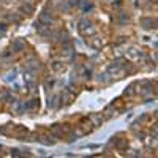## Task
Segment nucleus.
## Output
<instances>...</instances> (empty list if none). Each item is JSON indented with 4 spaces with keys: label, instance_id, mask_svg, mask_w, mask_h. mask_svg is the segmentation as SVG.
Wrapping results in <instances>:
<instances>
[{
    "label": "nucleus",
    "instance_id": "1",
    "mask_svg": "<svg viewBox=\"0 0 158 158\" xmlns=\"http://www.w3.org/2000/svg\"><path fill=\"white\" fill-rule=\"evenodd\" d=\"M77 30L82 36H94L97 33V29L94 27V24H92L89 19H81L79 21V25H77Z\"/></svg>",
    "mask_w": 158,
    "mask_h": 158
},
{
    "label": "nucleus",
    "instance_id": "2",
    "mask_svg": "<svg viewBox=\"0 0 158 158\" xmlns=\"http://www.w3.org/2000/svg\"><path fill=\"white\" fill-rule=\"evenodd\" d=\"M35 73L30 70H25L24 73V81H25V87L29 89V92H35L36 90V81H35Z\"/></svg>",
    "mask_w": 158,
    "mask_h": 158
},
{
    "label": "nucleus",
    "instance_id": "3",
    "mask_svg": "<svg viewBox=\"0 0 158 158\" xmlns=\"http://www.w3.org/2000/svg\"><path fill=\"white\" fill-rule=\"evenodd\" d=\"M125 56L131 60H144L146 59V52H144L142 49H138V48H130Z\"/></svg>",
    "mask_w": 158,
    "mask_h": 158
},
{
    "label": "nucleus",
    "instance_id": "4",
    "mask_svg": "<svg viewBox=\"0 0 158 158\" xmlns=\"http://www.w3.org/2000/svg\"><path fill=\"white\" fill-rule=\"evenodd\" d=\"M136 85L139 87V89H136V92H138V94H141L142 97H146V95H152L153 87H152V84H150L149 81H141V82H138Z\"/></svg>",
    "mask_w": 158,
    "mask_h": 158
},
{
    "label": "nucleus",
    "instance_id": "5",
    "mask_svg": "<svg viewBox=\"0 0 158 158\" xmlns=\"http://www.w3.org/2000/svg\"><path fill=\"white\" fill-rule=\"evenodd\" d=\"M35 29L38 30V33L41 35V36H44V38H49L51 36V25H48V24H44V22H41V21H35Z\"/></svg>",
    "mask_w": 158,
    "mask_h": 158
},
{
    "label": "nucleus",
    "instance_id": "6",
    "mask_svg": "<svg viewBox=\"0 0 158 158\" xmlns=\"http://www.w3.org/2000/svg\"><path fill=\"white\" fill-rule=\"evenodd\" d=\"M68 128L67 125H59V123H54V125H51V135H54L57 138L63 136V133H67Z\"/></svg>",
    "mask_w": 158,
    "mask_h": 158
},
{
    "label": "nucleus",
    "instance_id": "7",
    "mask_svg": "<svg viewBox=\"0 0 158 158\" xmlns=\"http://www.w3.org/2000/svg\"><path fill=\"white\" fill-rule=\"evenodd\" d=\"M141 25H142L146 30H155L156 22H155V19H152V18H142V19H141Z\"/></svg>",
    "mask_w": 158,
    "mask_h": 158
},
{
    "label": "nucleus",
    "instance_id": "8",
    "mask_svg": "<svg viewBox=\"0 0 158 158\" xmlns=\"http://www.w3.org/2000/svg\"><path fill=\"white\" fill-rule=\"evenodd\" d=\"M40 108V98H33L24 103V111H35Z\"/></svg>",
    "mask_w": 158,
    "mask_h": 158
},
{
    "label": "nucleus",
    "instance_id": "9",
    "mask_svg": "<svg viewBox=\"0 0 158 158\" xmlns=\"http://www.w3.org/2000/svg\"><path fill=\"white\" fill-rule=\"evenodd\" d=\"M59 98L62 100V101H60L62 104H63V103H65V104H70V103L74 100V94H73L71 90H67V92H63L62 95H59Z\"/></svg>",
    "mask_w": 158,
    "mask_h": 158
},
{
    "label": "nucleus",
    "instance_id": "10",
    "mask_svg": "<svg viewBox=\"0 0 158 158\" xmlns=\"http://www.w3.org/2000/svg\"><path fill=\"white\" fill-rule=\"evenodd\" d=\"M65 68H67V65H65L63 62L56 60V62L51 63V70L54 71V73H62V71H65Z\"/></svg>",
    "mask_w": 158,
    "mask_h": 158
},
{
    "label": "nucleus",
    "instance_id": "11",
    "mask_svg": "<svg viewBox=\"0 0 158 158\" xmlns=\"http://www.w3.org/2000/svg\"><path fill=\"white\" fill-rule=\"evenodd\" d=\"M89 120L92 122V127H101L103 117H101L100 114H90V115H89Z\"/></svg>",
    "mask_w": 158,
    "mask_h": 158
},
{
    "label": "nucleus",
    "instance_id": "12",
    "mask_svg": "<svg viewBox=\"0 0 158 158\" xmlns=\"http://www.w3.org/2000/svg\"><path fill=\"white\" fill-rule=\"evenodd\" d=\"M41 22H44V24H48V25H51V22L54 21V18H52V15L51 13H48V11H41L40 13V18H38Z\"/></svg>",
    "mask_w": 158,
    "mask_h": 158
},
{
    "label": "nucleus",
    "instance_id": "13",
    "mask_svg": "<svg viewBox=\"0 0 158 158\" xmlns=\"http://www.w3.org/2000/svg\"><path fill=\"white\" fill-rule=\"evenodd\" d=\"M90 46L94 48V49H97V51H100L103 48V40L98 38V36H94V38L90 40Z\"/></svg>",
    "mask_w": 158,
    "mask_h": 158
},
{
    "label": "nucleus",
    "instance_id": "14",
    "mask_svg": "<svg viewBox=\"0 0 158 158\" xmlns=\"http://www.w3.org/2000/svg\"><path fill=\"white\" fill-rule=\"evenodd\" d=\"M81 8H82L84 13H89V11H92V10L95 8V5H94V3H90L89 0H81Z\"/></svg>",
    "mask_w": 158,
    "mask_h": 158
},
{
    "label": "nucleus",
    "instance_id": "15",
    "mask_svg": "<svg viewBox=\"0 0 158 158\" xmlns=\"http://www.w3.org/2000/svg\"><path fill=\"white\" fill-rule=\"evenodd\" d=\"M33 11H35V8H33V5L32 3H24L22 6H21V13H25V15H33Z\"/></svg>",
    "mask_w": 158,
    "mask_h": 158
},
{
    "label": "nucleus",
    "instance_id": "16",
    "mask_svg": "<svg viewBox=\"0 0 158 158\" xmlns=\"http://www.w3.org/2000/svg\"><path fill=\"white\" fill-rule=\"evenodd\" d=\"M25 49V44L21 41V40H16L15 43H13V52H21Z\"/></svg>",
    "mask_w": 158,
    "mask_h": 158
},
{
    "label": "nucleus",
    "instance_id": "17",
    "mask_svg": "<svg viewBox=\"0 0 158 158\" xmlns=\"http://www.w3.org/2000/svg\"><path fill=\"white\" fill-rule=\"evenodd\" d=\"M41 68V65H40V62H36V60H30L29 63H27V70H30V71H36V70H40Z\"/></svg>",
    "mask_w": 158,
    "mask_h": 158
},
{
    "label": "nucleus",
    "instance_id": "18",
    "mask_svg": "<svg viewBox=\"0 0 158 158\" xmlns=\"http://www.w3.org/2000/svg\"><path fill=\"white\" fill-rule=\"evenodd\" d=\"M115 147H117L118 150H125V149L128 147V141H127V139H117V141H115Z\"/></svg>",
    "mask_w": 158,
    "mask_h": 158
},
{
    "label": "nucleus",
    "instance_id": "19",
    "mask_svg": "<svg viewBox=\"0 0 158 158\" xmlns=\"http://www.w3.org/2000/svg\"><path fill=\"white\" fill-rule=\"evenodd\" d=\"M135 94H136V90H135V84L128 85V89H125V92H123V95H125V97H133Z\"/></svg>",
    "mask_w": 158,
    "mask_h": 158
},
{
    "label": "nucleus",
    "instance_id": "20",
    "mask_svg": "<svg viewBox=\"0 0 158 158\" xmlns=\"http://www.w3.org/2000/svg\"><path fill=\"white\" fill-rule=\"evenodd\" d=\"M38 141L43 142V144H46V146H54V144H56V139H54V138H40Z\"/></svg>",
    "mask_w": 158,
    "mask_h": 158
},
{
    "label": "nucleus",
    "instance_id": "21",
    "mask_svg": "<svg viewBox=\"0 0 158 158\" xmlns=\"http://www.w3.org/2000/svg\"><path fill=\"white\" fill-rule=\"evenodd\" d=\"M57 101H59V95H54L52 98H49L48 106H49V108H56V106H57Z\"/></svg>",
    "mask_w": 158,
    "mask_h": 158
},
{
    "label": "nucleus",
    "instance_id": "22",
    "mask_svg": "<svg viewBox=\"0 0 158 158\" xmlns=\"http://www.w3.org/2000/svg\"><path fill=\"white\" fill-rule=\"evenodd\" d=\"M67 5L68 8H77L81 6V0H67Z\"/></svg>",
    "mask_w": 158,
    "mask_h": 158
},
{
    "label": "nucleus",
    "instance_id": "23",
    "mask_svg": "<svg viewBox=\"0 0 158 158\" xmlns=\"http://www.w3.org/2000/svg\"><path fill=\"white\" fill-rule=\"evenodd\" d=\"M112 106L114 104H111V106H108L106 109H104V112H106V118H111L112 115H115V109L112 111Z\"/></svg>",
    "mask_w": 158,
    "mask_h": 158
},
{
    "label": "nucleus",
    "instance_id": "24",
    "mask_svg": "<svg viewBox=\"0 0 158 158\" xmlns=\"http://www.w3.org/2000/svg\"><path fill=\"white\" fill-rule=\"evenodd\" d=\"M59 36H60V41H62V43H67V41H70V36H68V33H67V32H62Z\"/></svg>",
    "mask_w": 158,
    "mask_h": 158
},
{
    "label": "nucleus",
    "instance_id": "25",
    "mask_svg": "<svg viewBox=\"0 0 158 158\" xmlns=\"http://www.w3.org/2000/svg\"><path fill=\"white\" fill-rule=\"evenodd\" d=\"M16 73H18V70H13V71H11V73H10V74H8L5 79H6L8 82H10V81H15V79H16Z\"/></svg>",
    "mask_w": 158,
    "mask_h": 158
},
{
    "label": "nucleus",
    "instance_id": "26",
    "mask_svg": "<svg viewBox=\"0 0 158 158\" xmlns=\"http://www.w3.org/2000/svg\"><path fill=\"white\" fill-rule=\"evenodd\" d=\"M16 131H18L19 135H27V133H29V130L25 128V127H22V125H19V127L16 128Z\"/></svg>",
    "mask_w": 158,
    "mask_h": 158
},
{
    "label": "nucleus",
    "instance_id": "27",
    "mask_svg": "<svg viewBox=\"0 0 158 158\" xmlns=\"http://www.w3.org/2000/svg\"><path fill=\"white\" fill-rule=\"evenodd\" d=\"M82 73H84V77L85 79H90L92 77V68H82Z\"/></svg>",
    "mask_w": 158,
    "mask_h": 158
},
{
    "label": "nucleus",
    "instance_id": "28",
    "mask_svg": "<svg viewBox=\"0 0 158 158\" xmlns=\"http://www.w3.org/2000/svg\"><path fill=\"white\" fill-rule=\"evenodd\" d=\"M3 100H5L6 103H15V101H16L15 97H11V94H5V95H3Z\"/></svg>",
    "mask_w": 158,
    "mask_h": 158
},
{
    "label": "nucleus",
    "instance_id": "29",
    "mask_svg": "<svg viewBox=\"0 0 158 158\" xmlns=\"http://www.w3.org/2000/svg\"><path fill=\"white\" fill-rule=\"evenodd\" d=\"M52 85H54V79H46V81H44V87L46 89H52Z\"/></svg>",
    "mask_w": 158,
    "mask_h": 158
},
{
    "label": "nucleus",
    "instance_id": "30",
    "mask_svg": "<svg viewBox=\"0 0 158 158\" xmlns=\"http://www.w3.org/2000/svg\"><path fill=\"white\" fill-rule=\"evenodd\" d=\"M8 19L15 21V22H19V21H21V18H19L18 15H8Z\"/></svg>",
    "mask_w": 158,
    "mask_h": 158
},
{
    "label": "nucleus",
    "instance_id": "31",
    "mask_svg": "<svg viewBox=\"0 0 158 158\" xmlns=\"http://www.w3.org/2000/svg\"><path fill=\"white\" fill-rule=\"evenodd\" d=\"M11 156H21V152L18 149H11Z\"/></svg>",
    "mask_w": 158,
    "mask_h": 158
},
{
    "label": "nucleus",
    "instance_id": "32",
    "mask_svg": "<svg viewBox=\"0 0 158 158\" xmlns=\"http://www.w3.org/2000/svg\"><path fill=\"white\" fill-rule=\"evenodd\" d=\"M6 29H8V25H6V24H0V33H5Z\"/></svg>",
    "mask_w": 158,
    "mask_h": 158
},
{
    "label": "nucleus",
    "instance_id": "33",
    "mask_svg": "<svg viewBox=\"0 0 158 158\" xmlns=\"http://www.w3.org/2000/svg\"><path fill=\"white\" fill-rule=\"evenodd\" d=\"M125 21H128V16L125 15V13H122L120 15V22H125Z\"/></svg>",
    "mask_w": 158,
    "mask_h": 158
},
{
    "label": "nucleus",
    "instance_id": "34",
    "mask_svg": "<svg viewBox=\"0 0 158 158\" xmlns=\"http://www.w3.org/2000/svg\"><path fill=\"white\" fill-rule=\"evenodd\" d=\"M33 2V0H25V3H32Z\"/></svg>",
    "mask_w": 158,
    "mask_h": 158
}]
</instances>
